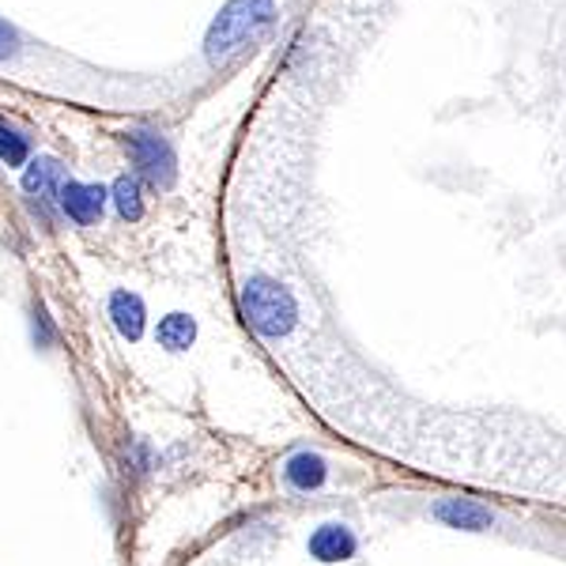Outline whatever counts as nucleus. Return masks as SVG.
<instances>
[{
	"label": "nucleus",
	"instance_id": "4",
	"mask_svg": "<svg viewBox=\"0 0 566 566\" xmlns=\"http://www.w3.org/2000/svg\"><path fill=\"white\" fill-rule=\"evenodd\" d=\"M106 189L103 186H91V181H69L61 186L57 193V208L65 212L76 227H95L98 219L106 212Z\"/></svg>",
	"mask_w": 566,
	"mask_h": 566
},
{
	"label": "nucleus",
	"instance_id": "10",
	"mask_svg": "<svg viewBox=\"0 0 566 566\" xmlns=\"http://www.w3.org/2000/svg\"><path fill=\"white\" fill-rule=\"evenodd\" d=\"M197 340V322L189 314H167L155 325V344L163 352H189Z\"/></svg>",
	"mask_w": 566,
	"mask_h": 566
},
{
	"label": "nucleus",
	"instance_id": "11",
	"mask_svg": "<svg viewBox=\"0 0 566 566\" xmlns=\"http://www.w3.org/2000/svg\"><path fill=\"white\" fill-rule=\"evenodd\" d=\"M109 200H114L117 216H122L125 223H136V219L144 216V193H140V178L122 175V178L114 181V189H109Z\"/></svg>",
	"mask_w": 566,
	"mask_h": 566
},
{
	"label": "nucleus",
	"instance_id": "14",
	"mask_svg": "<svg viewBox=\"0 0 566 566\" xmlns=\"http://www.w3.org/2000/svg\"><path fill=\"white\" fill-rule=\"evenodd\" d=\"M15 53H20V34H15V27L0 20V61H12Z\"/></svg>",
	"mask_w": 566,
	"mask_h": 566
},
{
	"label": "nucleus",
	"instance_id": "6",
	"mask_svg": "<svg viewBox=\"0 0 566 566\" xmlns=\"http://www.w3.org/2000/svg\"><path fill=\"white\" fill-rule=\"evenodd\" d=\"M306 552H310V559H317V563H348L355 559V552H359V536L344 522H325L310 533Z\"/></svg>",
	"mask_w": 566,
	"mask_h": 566
},
{
	"label": "nucleus",
	"instance_id": "5",
	"mask_svg": "<svg viewBox=\"0 0 566 566\" xmlns=\"http://www.w3.org/2000/svg\"><path fill=\"white\" fill-rule=\"evenodd\" d=\"M431 517L442 522L446 528H461V533H488V528H495V514H491L483 502L461 499V495L438 499L431 506Z\"/></svg>",
	"mask_w": 566,
	"mask_h": 566
},
{
	"label": "nucleus",
	"instance_id": "1",
	"mask_svg": "<svg viewBox=\"0 0 566 566\" xmlns=\"http://www.w3.org/2000/svg\"><path fill=\"white\" fill-rule=\"evenodd\" d=\"M272 23H276V0H227L205 34L208 65L223 69L239 61Z\"/></svg>",
	"mask_w": 566,
	"mask_h": 566
},
{
	"label": "nucleus",
	"instance_id": "8",
	"mask_svg": "<svg viewBox=\"0 0 566 566\" xmlns=\"http://www.w3.org/2000/svg\"><path fill=\"white\" fill-rule=\"evenodd\" d=\"M65 186V167H61L53 155H39V159L27 163L23 170V193L42 200V205H57V193Z\"/></svg>",
	"mask_w": 566,
	"mask_h": 566
},
{
	"label": "nucleus",
	"instance_id": "12",
	"mask_svg": "<svg viewBox=\"0 0 566 566\" xmlns=\"http://www.w3.org/2000/svg\"><path fill=\"white\" fill-rule=\"evenodd\" d=\"M27 159H31V140L8 122H0V163L4 167H23Z\"/></svg>",
	"mask_w": 566,
	"mask_h": 566
},
{
	"label": "nucleus",
	"instance_id": "9",
	"mask_svg": "<svg viewBox=\"0 0 566 566\" xmlns=\"http://www.w3.org/2000/svg\"><path fill=\"white\" fill-rule=\"evenodd\" d=\"M325 480H328V461L322 458V453L298 450V453H291V458L283 461V483H287L291 491H298V495L325 488Z\"/></svg>",
	"mask_w": 566,
	"mask_h": 566
},
{
	"label": "nucleus",
	"instance_id": "13",
	"mask_svg": "<svg viewBox=\"0 0 566 566\" xmlns=\"http://www.w3.org/2000/svg\"><path fill=\"white\" fill-rule=\"evenodd\" d=\"M31 328H34V344H39L42 352H50L53 344H57V328H53L50 314H45L42 303L31 306Z\"/></svg>",
	"mask_w": 566,
	"mask_h": 566
},
{
	"label": "nucleus",
	"instance_id": "2",
	"mask_svg": "<svg viewBox=\"0 0 566 566\" xmlns=\"http://www.w3.org/2000/svg\"><path fill=\"white\" fill-rule=\"evenodd\" d=\"M242 317L261 340H283L298 325V303L283 283L269 276H250L239 291Z\"/></svg>",
	"mask_w": 566,
	"mask_h": 566
},
{
	"label": "nucleus",
	"instance_id": "3",
	"mask_svg": "<svg viewBox=\"0 0 566 566\" xmlns=\"http://www.w3.org/2000/svg\"><path fill=\"white\" fill-rule=\"evenodd\" d=\"M125 151H129V163L136 167L148 186L155 189H170L178 178V155L170 148V140L155 129H133L125 133Z\"/></svg>",
	"mask_w": 566,
	"mask_h": 566
},
{
	"label": "nucleus",
	"instance_id": "7",
	"mask_svg": "<svg viewBox=\"0 0 566 566\" xmlns=\"http://www.w3.org/2000/svg\"><path fill=\"white\" fill-rule=\"evenodd\" d=\"M106 314L109 322H114L117 336L122 340L136 344L144 336V328H148V310H144V298L136 295V291H109V303H106Z\"/></svg>",
	"mask_w": 566,
	"mask_h": 566
}]
</instances>
